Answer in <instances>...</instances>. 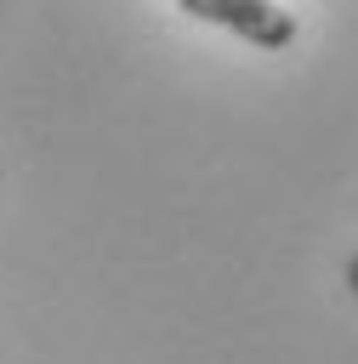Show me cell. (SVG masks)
<instances>
[{
  "mask_svg": "<svg viewBox=\"0 0 358 364\" xmlns=\"http://www.w3.org/2000/svg\"><path fill=\"white\" fill-rule=\"evenodd\" d=\"M188 17L199 23H216V28H233L239 40L261 46V51H284L295 40V17L273 0H176Z\"/></svg>",
  "mask_w": 358,
  "mask_h": 364,
  "instance_id": "6da1fadb",
  "label": "cell"
},
{
  "mask_svg": "<svg viewBox=\"0 0 358 364\" xmlns=\"http://www.w3.org/2000/svg\"><path fill=\"white\" fill-rule=\"evenodd\" d=\"M347 284H352V296H358V256L347 262Z\"/></svg>",
  "mask_w": 358,
  "mask_h": 364,
  "instance_id": "7a4b0ae2",
  "label": "cell"
}]
</instances>
